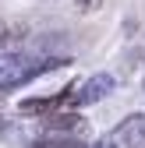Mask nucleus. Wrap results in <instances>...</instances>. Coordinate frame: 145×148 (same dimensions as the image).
Returning a JSON list of instances; mask_svg holds the SVG:
<instances>
[{
  "instance_id": "obj_4",
  "label": "nucleus",
  "mask_w": 145,
  "mask_h": 148,
  "mask_svg": "<svg viewBox=\"0 0 145 148\" xmlns=\"http://www.w3.org/2000/svg\"><path fill=\"white\" fill-rule=\"evenodd\" d=\"M28 148H85L81 138H67V134H46L39 141H32Z\"/></svg>"
},
{
  "instance_id": "obj_6",
  "label": "nucleus",
  "mask_w": 145,
  "mask_h": 148,
  "mask_svg": "<svg viewBox=\"0 0 145 148\" xmlns=\"http://www.w3.org/2000/svg\"><path fill=\"white\" fill-rule=\"evenodd\" d=\"M7 32H11V25H7V21H0V42L7 39Z\"/></svg>"
},
{
  "instance_id": "obj_3",
  "label": "nucleus",
  "mask_w": 145,
  "mask_h": 148,
  "mask_svg": "<svg viewBox=\"0 0 145 148\" xmlns=\"http://www.w3.org/2000/svg\"><path fill=\"white\" fill-rule=\"evenodd\" d=\"M43 131H46V134L81 138V134H85V120H81L78 113H50V116H43Z\"/></svg>"
},
{
  "instance_id": "obj_2",
  "label": "nucleus",
  "mask_w": 145,
  "mask_h": 148,
  "mask_svg": "<svg viewBox=\"0 0 145 148\" xmlns=\"http://www.w3.org/2000/svg\"><path fill=\"white\" fill-rule=\"evenodd\" d=\"M113 74H92L78 92H71V106H88V102H99L103 95H110L113 92Z\"/></svg>"
},
{
  "instance_id": "obj_1",
  "label": "nucleus",
  "mask_w": 145,
  "mask_h": 148,
  "mask_svg": "<svg viewBox=\"0 0 145 148\" xmlns=\"http://www.w3.org/2000/svg\"><path fill=\"white\" fill-rule=\"evenodd\" d=\"M96 148H145V113L124 116Z\"/></svg>"
},
{
  "instance_id": "obj_5",
  "label": "nucleus",
  "mask_w": 145,
  "mask_h": 148,
  "mask_svg": "<svg viewBox=\"0 0 145 148\" xmlns=\"http://www.w3.org/2000/svg\"><path fill=\"white\" fill-rule=\"evenodd\" d=\"M103 7V0H78V11L81 14H92V11H99Z\"/></svg>"
}]
</instances>
